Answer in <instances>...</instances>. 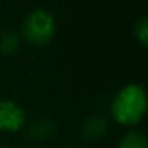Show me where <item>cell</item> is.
<instances>
[{
  "label": "cell",
  "instance_id": "3",
  "mask_svg": "<svg viewBox=\"0 0 148 148\" xmlns=\"http://www.w3.org/2000/svg\"><path fill=\"white\" fill-rule=\"evenodd\" d=\"M26 123L24 108L10 99H0V131L16 132Z\"/></svg>",
  "mask_w": 148,
  "mask_h": 148
},
{
  "label": "cell",
  "instance_id": "8",
  "mask_svg": "<svg viewBox=\"0 0 148 148\" xmlns=\"http://www.w3.org/2000/svg\"><path fill=\"white\" fill-rule=\"evenodd\" d=\"M134 34H135V37H137V40L143 46L148 45V19L147 18H142V19H138L137 23H135Z\"/></svg>",
  "mask_w": 148,
  "mask_h": 148
},
{
  "label": "cell",
  "instance_id": "1",
  "mask_svg": "<svg viewBox=\"0 0 148 148\" xmlns=\"http://www.w3.org/2000/svg\"><path fill=\"white\" fill-rule=\"evenodd\" d=\"M147 112V94L140 84H126L112 100V116L124 126H134Z\"/></svg>",
  "mask_w": 148,
  "mask_h": 148
},
{
  "label": "cell",
  "instance_id": "9",
  "mask_svg": "<svg viewBox=\"0 0 148 148\" xmlns=\"http://www.w3.org/2000/svg\"><path fill=\"white\" fill-rule=\"evenodd\" d=\"M0 148H8V147H0Z\"/></svg>",
  "mask_w": 148,
  "mask_h": 148
},
{
  "label": "cell",
  "instance_id": "7",
  "mask_svg": "<svg viewBox=\"0 0 148 148\" xmlns=\"http://www.w3.org/2000/svg\"><path fill=\"white\" fill-rule=\"evenodd\" d=\"M19 48V35L14 32H3L0 34V53L3 54H13Z\"/></svg>",
  "mask_w": 148,
  "mask_h": 148
},
{
  "label": "cell",
  "instance_id": "4",
  "mask_svg": "<svg viewBox=\"0 0 148 148\" xmlns=\"http://www.w3.org/2000/svg\"><path fill=\"white\" fill-rule=\"evenodd\" d=\"M108 131V121L103 116H89L81 126L83 138L88 142H99L105 137Z\"/></svg>",
  "mask_w": 148,
  "mask_h": 148
},
{
  "label": "cell",
  "instance_id": "6",
  "mask_svg": "<svg viewBox=\"0 0 148 148\" xmlns=\"http://www.w3.org/2000/svg\"><path fill=\"white\" fill-rule=\"evenodd\" d=\"M118 148H148V138L140 131H129L121 137Z\"/></svg>",
  "mask_w": 148,
  "mask_h": 148
},
{
  "label": "cell",
  "instance_id": "2",
  "mask_svg": "<svg viewBox=\"0 0 148 148\" xmlns=\"http://www.w3.org/2000/svg\"><path fill=\"white\" fill-rule=\"evenodd\" d=\"M56 32V23L48 10H32L23 23V35L32 45H45Z\"/></svg>",
  "mask_w": 148,
  "mask_h": 148
},
{
  "label": "cell",
  "instance_id": "5",
  "mask_svg": "<svg viewBox=\"0 0 148 148\" xmlns=\"http://www.w3.org/2000/svg\"><path fill=\"white\" fill-rule=\"evenodd\" d=\"M54 131V124L48 119H37L27 127V135L32 140H45Z\"/></svg>",
  "mask_w": 148,
  "mask_h": 148
}]
</instances>
